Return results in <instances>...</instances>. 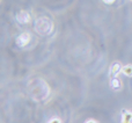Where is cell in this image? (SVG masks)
Wrapping results in <instances>:
<instances>
[{"mask_svg": "<svg viewBox=\"0 0 132 123\" xmlns=\"http://www.w3.org/2000/svg\"><path fill=\"white\" fill-rule=\"evenodd\" d=\"M29 94L35 101H43L50 94L49 85L41 78L34 79L29 84Z\"/></svg>", "mask_w": 132, "mask_h": 123, "instance_id": "obj_1", "label": "cell"}, {"mask_svg": "<svg viewBox=\"0 0 132 123\" xmlns=\"http://www.w3.org/2000/svg\"><path fill=\"white\" fill-rule=\"evenodd\" d=\"M35 30L42 36L50 35L53 32V22L46 16H42L35 23Z\"/></svg>", "mask_w": 132, "mask_h": 123, "instance_id": "obj_2", "label": "cell"}, {"mask_svg": "<svg viewBox=\"0 0 132 123\" xmlns=\"http://www.w3.org/2000/svg\"><path fill=\"white\" fill-rule=\"evenodd\" d=\"M30 40H31V35H30L28 32H24L16 37V44H18L20 48H24L26 45L29 44Z\"/></svg>", "mask_w": 132, "mask_h": 123, "instance_id": "obj_3", "label": "cell"}, {"mask_svg": "<svg viewBox=\"0 0 132 123\" xmlns=\"http://www.w3.org/2000/svg\"><path fill=\"white\" fill-rule=\"evenodd\" d=\"M31 18H30V14L27 11H20L16 14V21L21 25H26V23H29Z\"/></svg>", "mask_w": 132, "mask_h": 123, "instance_id": "obj_4", "label": "cell"}, {"mask_svg": "<svg viewBox=\"0 0 132 123\" xmlns=\"http://www.w3.org/2000/svg\"><path fill=\"white\" fill-rule=\"evenodd\" d=\"M122 68H123V66H122V64L119 63V62H114V63L111 64V66H110L109 77L110 78L117 77V74H118V73L122 71Z\"/></svg>", "mask_w": 132, "mask_h": 123, "instance_id": "obj_5", "label": "cell"}, {"mask_svg": "<svg viewBox=\"0 0 132 123\" xmlns=\"http://www.w3.org/2000/svg\"><path fill=\"white\" fill-rule=\"evenodd\" d=\"M121 123H132V112H129V110H126V109H123Z\"/></svg>", "mask_w": 132, "mask_h": 123, "instance_id": "obj_6", "label": "cell"}, {"mask_svg": "<svg viewBox=\"0 0 132 123\" xmlns=\"http://www.w3.org/2000/svg\"><path fill=\"white\" fill-rule=\"evenodd\" d=\"M110 87H111L114 91H119V89L122 88V82L121 80L118 79V78H112L111 81H110Z\"/></svg>", "mask_w": 132, "mask_h": 123, "instance_id": "obj_7", "label": "cell"}, {"mask_svg": "<svg viewBox=\"0 0 132 123\" xmlns=\"http://www.w3.org/2000/svg\"><path fill=\"white\" fill-rule=\"evenodd\" d=\"M122 72L126 75V77H132V64H126L123 66Z\"/></svg>", "mask_w": 132, "mask_h": 123, "instance_id": "obj_8", "label": "cell"}, {"mask_svg": "<svg viewBox=\"0 0 132 123\" xmlns=\"http://www.w3.org/2000/svg\"><path fill=\"white\" fill-rule=\"evenodd\" d=\"M48 123H62V120L59 117H52Z\"/></svg>", "mask_w": 132, "mask_h": 123, "instance_id": "obj_9", "label": "cell"}, {"mask_svg": "<svg viewBox=\"0 0 132 123\" xmlns=\"http://www.w3.org/2000/svg\"><path fill=\"white\" fill-rule=\"evenodd\" d=\"M102 1L104 2V4H107V5H110V4H114L116 0H102Z\"/></svg>", "mask_w": 132, "mask_h": 123, "instance_id": "obj_10", "label": "cell"}, {"mask_svg": "<svg viewBox=\"0 0 132 123\" xmlns=\"http://www.w3.org/2000/svg\"><path fill=\"white\" fill-rule=\"evenodd\" d=\"M85 123H98V122L95 121V120H93V119H89V120H87Z\"/></svg>", "mask_w": 132, "mask_h": 123, "instance_id": "obj_11", "label": "cell"}, {"mask_svg": "<svg viewBox=\"0 0 132 123\" xmlns=\"http://www.w3.org/2000/svg\"><path fill=\"white\" fill-rule=\"evenodd\" d=\"M131 1H132V0H131Z\"/></svg>", "mask_w": 132, "mask_h": 123, "instance_id": "obj_12", "label": "cell"}]
</instances>
